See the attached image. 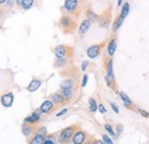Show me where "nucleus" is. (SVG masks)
<instances>
[{"mask_svg": "<svg viewBox=\"0 0 149 144\" xmlns=\"http://www.w3.org/2000/svg\"><path fill=\"white\" fill-rule=\"evenodd\" d=\"M0 102H1L2 107H5V108H10V107L13 105V103H14V94H13L12 91L3 94V95L1 96V98H0Z\"/></svg>", "mask_w": 149, "mask_h": 144, "instance_id": "nucleus-4", "label": "nucleus"}, {"mask_svg": "<svg viewBox=\"0 0 149 144\" xmlns=\"http://www.w3.org/2000/svg\"><path fill=\"white\" fill-rule=\"evenodd\" d=\"M67 111H68V110H67V109H63V110H62V111H60V112H58V113H57V114H56V117H61V116H63V114H64V113H67Z\"/></svg>", "mask_w": 149, "mask_h": 144, "instance_id": "nucleus-33", "label": "nucleus"}, {"mask_svg": "<svg viewBox=\"0 0 149 144\" xmlns=\"http://www.w3.org/2000/svg\"><path fill=\"white\" fill-rule=\"evenodd\" d=\"M99 22H100L101 28H108V25L110 23V10H107L101 16H99Z\"/></svg>", "mask_w": 149, "mask_h": 144, "instance_id": "nucleus-7", "label": "nucleus"}, {"mask_svg": "<svg viewBox=\"0 0 149 144\" xmlns=\"http://www.w3.org/2000/svg\"><path fill=\"white\" fill-rule=\"evenodd\" d=\"M45 135H46V128L45 127L39 128L29 144H42L45 141Z\"/></svg>", "mask_w": 149, "mask_h": 144, "instance_id": "nucleus-2", "label": "nucleus"}, {"mask_svg": "<svg viewBox=\"0 0 149 144\" xmlns=\"http://www.w3.org/2000/svg\"><path fill=\"white\" fill-rule=\"evenodd\" d=\"M102 141H103L104 144H113V142L111 141V138H110L107 134H103V135H102Z\"/></svg>", "mask_w": 149, "mask_h": 144, "instance_id": "nucleus-27", "label": "nucleus"}, {"mask_svg": "<svg viewBox=\"0 0 149 144\" xmlns=\"http://www.w3.org/2000/svg\"><path fill=\"white\" fill-rule=\"evenodd\" d=\"M87 80H88V75H87V74H84V77H83V82H81V87H85V86H86Z\"/></svg>", "mask_w": 149, "mask_h": 144, "instance_id": "nucleus-28", "label": "nucleus"}, {"mask_svg": "<svg viewBox=\"0 0 149 144\" xmlns=\"http://www.w3.org/2000/svg\"><path fill=\"white\" fill-rule=\"evenodd\" d=\"M42 144H54V141H52V140H45Z\"/></svg>", "mask_w": 149, "mask_h": 144, "instance_id": "nucleus-35", "label": "nucleus"}, {"mask_svg": "<svg viewBox=\"0 0 149 144\" xmlns=\"http://www.w3.org/2000/svg\"><path fill=\"white\" fill-rule=\"evenodd\" d=\"M61 95L63 96L64 101H65V100L69 101V100L72 97L74 93H72V89H61Z\"/></svg>", "mask_w": 149, "mask_h": 144, "instance_id": "nucleus-21", "label": "nucleus"}, {"mask_svg": "<svg viewBox=\"0 0 149 144\" xmlns=\"http://www.w3.org/2000/svg\"><path fill=\"white\" fill-rule=\"evenodd\" d=\"M110 105H111V108H112V110L116 112V113H119V109H118V107L115 104V103H110Z\"/></svg>", "mask_w": 149, "mask_h": 144, "instance_id": "nucleus-31", "label": "nucleus"}, {"mask_svg": "<svg viewBox=\"0 0 149 144\" xmlns=\"http://www.w3.org/2000/svg\"><path fill=\"white\" fill-rule=\"evenodd\" d=\"M65 63H67V60H65V57H62V58H57V60H56L55 66H63V65H65Z\"/></svg>", "mask_w": 149, "mask_h": 144, "instance_id": "nucleus-25", "label": "nucleus"}, {"mask_svg": "<svg viewBox=\"0 0 149 144\" xmlns=\"http://www.w3.org/2000/svg\"><path fill=\"white\" fill-rule=\"evenodd\" d=\"M0 15H1V12H0Z\"/></svg>", "mask_w": 149, "mask_h": 144, "instance_id": "nucleus-40", "label": "nucleus"}, {"mask_svg": "<svg viewBox=\"0 0 149 144\" xmlns=\"http://www.w3.org/2000/svg\"><path fill=\"white\" fill-rule=\"evenodd\" d=\"M39 119H40V111H35L32 114H30L29 117H26L24 119V123L33 125V124H36V123L39 121Z\"/></svg>", "mask_w": 149, "mask_h": 144, "instance_id": "nucleus-11", "label": "nucleus"}, {"mask_svg": "<svg viewBox=\"0 0 149 144\" xmlns=\"http://www.w3.org/2000/svg\"><path fill=\"white\" fill-rule=\"evenodd\" d=\"M41 80L40 79H32L31 80V82L29 84V86H28V90L30 91V93H33V91H36L40 88V86H41Z\"/></svg>", "mask_w": 149, "mask_h": 144, "instance_id": "nucleus-12", "label": "nucleus"}, {"mask_svg": "<svg viewBox=\"0 0 149 144\" xmlns=\"http://www.w3.org/2000/svg\"><path fill=\"white\" fill-rule=\"evenodd\" d=\"M88 66V61H84L81 64V71H86V68Z\"/></svg>", "mask_w": 149, "mask_h": 144, "instance_id": "nucleus-30", "label": "nucleus"}, {"mask_svg": "<svg viewBox=\"0 0 149 144\" xmlns=\"http://www.w3.org/2000/svg\"><path fill=\"white\" fill-rule=\"evenodd\" d=\"M90 26H91V22L88 19H84L80 25H79V29H78V32L79 35H85L88 30H90Z\"/></svg>", "mask_w": 149, "mask_h": 144, "instance_id": "nucleus-13", "label": "nucleus"}, {"mask_svg": "<svg viewBox=\"0 0 149 144\" xmlns=\"http://www.w3.org/2000/svg\"><path fill=\"white\" fill-rule=\"evenodd\" d=\"M6 1H7V0H0V5H1V3H5Z\"/></svg>", "mask_w": 149, "mask_h": 144, "instance_id": "nucleus-39", "label": "nucleus"}, {"mask_svg": "<svg viewBox=\"0 0 149 144\" xmlns=\"http://www.w3.org/2000/svg\"><path fill=\"white\" fill-rule=\"evenodd\" d=\"M122 2H123V0H118V2H117V5H118V6H120V5H122Z\"/></svg>", "mask_w": 149, "mask_h": 144, "instance_id": "nucleus-37", "label": "nucleus"}, {"mask_svg": "<svg viewBox=\"0 0 149 144\" xmlns=\"http://www.w3.org/2000/svg\"><path fill=\"white\" fill-rule=\"evenodd\" d=\"M101 48H102V45H93L91 47L87 48V56L90 58H95L100 55V52H101Z\"/></svg>", "mask_w": 149, "mask_h": 144, "instance_id": "nucleus-6", "label": "nucleus"}, {"mask_svg": "<svg viewBox=\"0 0 149 144\" xmlns=\"http://www.w3.org/2000/svg\"><path fill=\"white\" fill-rule=\"evenodd\" d=\"M93 144H104V143H103V141H101V140H94Z\"/></svg>", "mask_w": 149, "mask_h": 144, "instance_id": "nucleus-36", "label": "nucleus"}, {"mask_svg": "<svg viewBox=\"0 0 149 144\" xmlns=\"http://www.w3.org/2000/svg\"><path fill=\"white\" fill-rule=\"evenodd\" d=\"M74 133V126L67 127V128L62 129L61 133H60V136H58V141H60V143H62V144L69 143L70 140L72 138Z\"/></svg>", "mask_w": 149, "mask_h": 144, "instance_id": "nucleus-1", "label": "nucleus"}, {"mask_svg": "<svg viewBox=\"0 0 149 144\" xmlns=\"http://www.w3.org/2000/svg\"><path fill=\"white\" fill-rule=\"evenodd\" d=\"M53 109H54L53 102L49 101V100H47V101H45V102L41 103V105H40V108H39V111H40L41 113H49Z\"/></svg>", "mask_w": 149, "mask_h": 144, "instance_id": "nucleus-10", "label": "nucleus"}, {"mask_svg": "<svg viewBox=\"0 0 149 144\" xmlns=\"http://www.w3.org/2000/svg\"><path fill=\"white\" fill-rule=\"evenodd\" d=\"M122 23H123V19H120V17L116 18V19H115V22H113V24H112V31H113V32H116V31L120 28Z\"/></svg>", "mask_w": 149, "mask_h": 144, "instance_id": "nucleus-24", "label": "nucleus"}, {"mask_svg": "<svg viewBox=\"0 0 149 144\" xmlns=\"http://www.w3.org/2000/svg\"><path fill=\"white\" fill-rule=\"evenodd\" d=\"M88 105H90V111L91 112H95L97 110V104H96V101L94 100L93 97H91L88 100Z\"/></svg>", "mask_w": 149, "mask_h": 144, "instance_id": "nucleus-23", "label": "nucleus"}, {"mask_svg": "<svg viewBox=\"0 0 149 144\" xmlns=\"http://www.w3.org/2000/svg\"><path fill=\"white\" fill-rule=\"evenodd\" d=\"M116 49H117V40L116 38H112L108 44V55L113 56V54L116 53Z\"/></svg>", "mask_w": 149, "mask_h": 144, "instance_id": "nucleus-14", "label": "nucleus"}, {"mask_svg": "<svg viewBox=\"0 0 149 144\" xmlns=\"http://www.w3.org/2000/svg\"><path fill=\"white\" fill-rule=\"evenodd\" d=\"M104 128H106V130L111 135V136H113V137H117V135L115 134V132H113V129H112V127L109 125V124H106L104 125Z\"/></svg>", "mask_w": 149, "mask_h": 144, "instance_id": "nucleus-26", "label": "nucleus"}, {"mask_svg": "<svg viewBox=\"0 0 149 144\" xmlns=\"http://www.w3.org/2000/svg\"><path fill=\"white\" fill-rule=\"evenodd\" d=\"M61 89H72L74 87V81L71 79H67V80H63L60 85Z\"/></svg>", "mask_w": 149, "mask_h": 144, "instance_id": "nucleus-19", "label": "nucleus"}, {"mask_svg": "<svg viewBox=\"0 0 149 144\" xmlns=\"http://www.w3.org/2000/svg\"><path fill=\"white\" fill-rule=\"evenodd\" d=\"M139 112L143 116V117H146V118H149V113L148 112H146V111H143V110H141V109H139Z\"/></svg>", "mask_w": 149, "mask_h": 144, "instance_id": "nucleus-32", "label": "nucleus"}, {"mask_svg": "<svg viewBox=\"0 0 149 144\" xmlns=\"http://www.w3.org/2000/svg\"><path fill=\"white\" fill-rule=\"evenodd\" d=\"M33 130H35V129H33L32 125L26 124V123H24V124H23V126H22V133H23V135H25L26 137H28V136H30V135H32Z\"/></svg>", "mask_w": 149, "mask_h": 144, "instance_id": "nucleus-16", "label": "nucleus"}, {"mask_svg": "<svg viewBox=\"0 0 149 144\" xmlns=\"http://www.w3.org/2000/svg\"><path fill=\"white\" fill-rule=\"evenodd\" d=\"M60 25L62 26L64 32H69V31L74 30V23L70 16H63V17L61 18V21H60Z\"/></svg>", "mask_w": 149, "mask_h": 144, "instance_id": "nucleus-3", "label": "nucleus"}, {"mask_svg": "<svg viewBox=\"0 0 149 144\" xmlns=\"http://www.w3.org/2000/svg\"><path fill=\"white\" fill-rule=\"evenodd\" d=\"M68 47L67 46H63V45H58L56 46L55 49H54V54H55L56 58H62V57H65L68 54Z\"/></svg>", "mask_w": 149, "mask_h": 144, "instance_id": "nucleus-9", "label": "nucleus"}, {"mask_svg": "<svg viewBox=\"0 0 149 144\" xmlns=\"http://www.w3.org/2000/svg\"><path fill=\"white\" fill-rule=\"evenodd\" d=\"M79 0H65L64 2V9L69 13H74V10L78 8Z\"/></svg>", "mask_w": 149, "mask_h": 144, "instance_id": "nucleus-8", "label": "nucleus"}, {"mask_svg": "<svg viewBox=\"0 0 149 144\" xmlns=\"http://www.w3.org/2000/svg\"><path fill=\"white\" fill-rule=\"evenodd\" d=\"M119 97L122 98V101H123V103H124V105L126 107V108L129 109H132L133 107V103H132V101H131V98L125 94V93H123V91H120L119 93Z\"/></svg>", "mask_w": 149, "mask_h": 144, "instance_id": "nucleus-15", "label": "nucleus"}, {"mask_svg": "<svg viewBox=\"0 0 149 144\" xmlns=\"http://www.w3.org/2000/svg\"><path fill=\"white\" fill-rule=\"evenodd\" d=\"M97 109H99V111H100L101 113H106V112H107V110H106V108H104V105H103V104L97 105Z\"/></svg>", "mask_w": 149, "mask_h": 144, "instance_id": "nucleus-29", "label": "nucleus"}, {"mask_svg": "<svg viewBox=\"0 0 149 144\" xmlns=\"http://www.w3.org/2000/svg\"><path fill=\"white\" fill-rule=\"evenodd\" d=\"M86 16H87V19H88L90 22H94V21L99 19V15L95 14L92 9H87V10H86Z\"/></svg>", "mask_w": 149, "mask_h": 144, "instance_id": "nucleus-20", "label": "nucleus"}, {"mask_svg": "<svg viewBox=\"0 0 149 144\" xmlns=\"http://www.w3.org/2000/svg\"><path fill=\"white\" fill-rule=\"evenodd\" d=\"M86 141V133L84 130H77L72 135V144H84Z\"/></svg>", "mask_w": 149, "mask_h": 144, "instance_id": "nucleus-5", "label": "nucleus"}, {"mask_svg": "<svg viewBox=\"0 0 149 144\" xmlns=\"http://www.w3.org/2000/svg\"><path fill=\"white\" fill-rule=\"evenodd\" d=\"M33 2H35V0H22L21 6L23 9H30L33 6Z\"/></svg>", "mask_w": 149, "mask_h": 144, "instance_id": "nucleus-22", "label": "nucleus"}, {"mask_svg": "<svg viewBox=\"0 0 149 144\" xmlns=\"http://www.w3.org/2000/svg\"><path fill=\"white\" fill-rule=\"evenodd\" d=\"M129 13H130V3H129V2H125V3L123 5V7H122V12H120V15H119L120 19L124 21L125 18L127 17Z\"/></svg>", "mask_w": 149, "mask_h": 144, "instance_id": "nucleus-18", "label": "nucleus"}, {"mask_svg": "<svg viewBox=\"0 0 149 144\" xmlns=\"http://www.w3.org/2000/svg\"><path fill=\"white\" fill-rule=\"evenodd\" d=\"M117 130H118V134H120L122 132H123V125H117Z\"/></svg>", "mask_w": 149, "mask_h": 144, "instance_id": "nucleus-34", "label": "nucleus"}, {"mask_svg": "<svg viewBox=\"0 0 149 144\" xmlns=\"http://www.w3.org/2000/svg\"><path fill=\"white\" fill-rule=\"evenodd\" d=\"M84 144H93V141H87V142H85Z\"/></svg>", "mask_w": 149, "mask_h": 144, "instance_id": "nucleus-38", "label": "nucleus"}, {"mask_svg": "<svg viewBox=\"0 0 149 144\" xmlns=\"http://www.w3.org/2000/svg\"><path fill=\"white\" fill-rule=\"evenodd\" d=\"M51 98H52V102H53V104H63L64 103V98H63V96L61 95V93H54L52 96H51Z\"/></svg>", "mask_w": 149, "mask_h": 144, "instance_id": "nucleus-17", "label": "nucleus"}]
</instances>
